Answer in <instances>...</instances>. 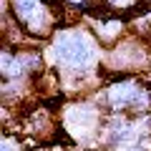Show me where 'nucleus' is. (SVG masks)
<instances>
[{"label": "nucleus", "mask_w": 151, "mask_h": 151, "mask_svg": "<svg viewBox=\"0 0 151 151\" xmlns=\"http://www.w3.org/2000/svg\"><path fill=\"white\" fill-rule=\"evenodd\" d=\"M48 70L55 76L60 93L68 98L91 96L106 81L103 73V48L86 20L63 23L43 43Z\"/></svg>", "instance_id": "nucleus-1"}, {"label": "nucleus", "mask_w": 151, "mask_h": 151, "mask_svg": "<svg viewBox=\"0 0 151 151\" xmlns=\"http://www.w3.org/2000/svg\"><path fill=\"white\" fill-rule=\"evenodd\" d=\"M48 73L45 50L38 43L28 45H3L0 50V93L3 106H25L38 91L40 81Z\"/></svg>", "instance_id": "nucleus-2"}, {"label": "nucleus", "mask_w": 151, "mask_h": 151, "mask_svg": "<svg viewBox=\"0 0 151 151\" xmlns=\"http://www.w3.org/2000/svg\"><path fill=\"white\" fill-rule=\"evenodd\" d=\"M60 131L70 144L83 151H101V134L106 124V111L93 96H76L58 108Z\"/></svg>", "instance_id": "nucleus-3"}, {"label": "nucleus", "mask_w": 151, "mask_h": 151, "mask_svg": "<svg viewBox=\"0 0 151 151\" xmlns=\"http://www.w3.org/2000/svg\"><path fill=\"white\" fill-rule=\"evenodd\" d=\"M3 8L28 43H48L65 23L60 0H3Z\"/></svg>", "instance_id": "nucleus-4"}, {"label": "nucleus", "mask_w": 151, "mask_h": 151, "mask_svg": "<svg viewBox=\"0 0 151 151\" xmlns=\"http://www.w3.org/2000/svg\"><path fill=\"white\" fill-rule=\"evenodd\" d=\"M106 113L121 116H151V73L106 78L98 91L91 93Z\"/></svg>", "instance_id": "nucleus-5"}, {"label": "nucleus", "mask_w": 151, "mask_h": 151, "mask_svg": "<svg viewBox=\"0 0 151 151\" xmlns=\"http://www.w3.org/2000/svg\"><path fill=\"white\" fill-rule=\"evenodd\" d=\"M103 73L106 78L119 76H149L151 73V40L134 33L106 48L103 53Z\"/></svg>", "instance_id": "nucleus-6"}, {"label": "nucleus", "mask_w": 151, "mask_h": 151, "mask_svg": "<svg viewBox=\"0 0 151 151\" xmlns=\"http://www.w3.org/2000/svg\"><path fill=\"white\" fill-rule=\"evenodd\" d=\"M151 141V116H121L106 113V124L101 134V151H111L126 144Z\"/></svg>", "instance_id": "nucleus-7"}, {"label": "nucleus", "mask_w": 151, "mask_h": 151, "mask_svg": "<svg viewBox=\"0 0 151 151\" xmlns=\"http://www.w3.org/2000/svg\"><path fill=\"white\" fill-rule=\"evenodd\" d=\"M23 136H28L30 141H50L55 136V131L60 129L58 124V111H50L48 106H30L25 111V116L20 119Z\"/></svg>", "instance_id": "nucleus-8"}, {"label": "nucleus", "mask_w": 151, "mask_h": 151, "mask_svg": "<svg viewBox=\"0 0 151 151\" xmlns=\"http://www.w3.org/2000/svg\"><path fill=\"white\" fill-rule=\"evenodd\" d=\"M88 28L93 30V35L98 38V43L103 48H111L119 40H124L129 35V20L119 15H111V13H93L91 18H86Z\"/></svg>", "instance_id": "nucleus-9"}, {"label": "nucleus", "mask_w": 151, "mask_h": 151, "mask_svg": "<svg viewBox=\"0 0 151 151\" xmlns=\"http://www.w3.org/2000/svg\"><path fill=\"white\" fill-rule=\"evenodd\" d=\"M60 5H63L65 23L86 20L93 13H101V0H60Z\"/></svg>", "instance_id": "nucleus-10"}, {"label": "nucleus", "mask_w": 151, "mask_h": 151, "mask_svg": "<svg viewBox=\"0 0 151 151\" xmlns=\"http://www.w3.org/2000/svg\"><path fill=\"white\" fill-rule=\"evenodd\" d=\"M149 5V0H101V13H111L119 18H134Z\"/></svg>", "instance_id": "nucleus-11"}, {"label": "nucleus", "mask_w": 151, "mask_h": 151, "mask_svg": "<svg viewBox=\"0 0 151 151\" xmlns=\"http://www.w3.org/2000/svg\"><path fill=\"white\" fill-rule=\"evenodd\" d=\"M33 141L28 136H23L20 131L13 129H3V139H0V151H30Z\"/></svg>", "instance_id": "nucleus-12"}, {"label": "nucleus", "mask_w": 151, "mask_h": 151, "mask_svg": "<svg viewBox=\"0 0 151 151\" xmlns=\"http://www.w3.org/2000/svg\"><path fill=\"white\" fill-rule=\"evenodd\" d=\"M129 30L139 38L151 40V5H146L141 13H136L134 18H129Z\"/></svg>", "instance_id": "nucleus-13"}, {"label": "nucleus", "mask_w": 151, "mask_h": 151, "mask_svg": "<svg viewBox=\"0 0 151 151\" xmlns=\"http://www.w3.org/2000/svg\"><path fill=\"white\" fill-rule=\"evenodd\" d=\"M111 151H151V141H139V144H126V146H119V149H111Z\"/></svg>", "instance_id": "nucleus-14"}]
</instances>
